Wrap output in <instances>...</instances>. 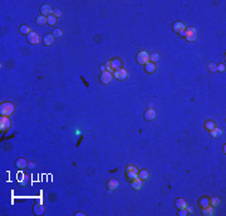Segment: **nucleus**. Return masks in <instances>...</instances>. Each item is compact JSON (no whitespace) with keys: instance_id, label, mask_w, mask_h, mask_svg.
I'll list each match as a JSON object with an SVG mask.
<instances>
[{"instance_id":"17","label":"nucleus","mask_w":226,"mask_h":216,"mask_svg":"<svg viewBox=\"0 0 226 216\" xmlns=\"http://www.w3.org/2000/svg\"><path fill=\"white\" fill-rule=\"evenodd\" d=\"M15 166H16V168H26L28 167V161L25 158H23V157H19L18 159H16V162H15Z\"/></svg>"},{"instance_id":"5","label":"nucleus","mask_w":226,"mask_h":216,"mask_svg":"<svg viewBox=\"0 0 226 216\" xmlns=\"http://www.w3.org/2000/svg\"><path fill=\"white\" fill-rule=\"evenodd\" d=\"M113 79V73L108 72V70H104V72L101 73V77H99V82L102 84H109Z\"/></svg>"},{"instance_id":"18","label":"nucleus","mask_w":226,"mask_h":216,"mask_svg":"<svg viewBox=\"0 0 226 216\" xmlns=\"http://www.w3.org/2000/svg\"><path fill=\"white\" fill-rule=\"evenodd\" d=\"M176 207L178 210H182V209H186V206H187V202H186V200L185 199H182V197H178V199L176 200Z\"/></svg>"},{"instance_id":"12","label":"nucleus","mask_w":226,"mask_h":216,"mask_svg":"<svg viewBox=\"0 0 226 216\" xmlns=\"http://www.w3.org/2000/svg\"><path fill=\"white\" fill-rule=\"evenodd\" d=\"M107 187H108V189H109L111 191H116V190L119 187L118 180H116V178H111V180L108 181V184H107Z\"/></svg>"},{"instance_id":"21","label":"nucleus","mask_w":226,"mask_h":216,"mask_svg":"<svg viewBox=\"0 0 226 216\" xmlns=\"http://www.w3.org/2000/svg\"><path fill=\"white\" fill-rule=\"evenodd\" d=\"M34 214L35 215H43L44 214V206H43V204H40V202H38L35 206H34Z\"/></svg>"},{"instance_id":"36","label":"nucleus","mask_w":226,"mask_h":216,"mask_svg":"<svg viewBox=\"0 0 226 216\" xmlns=\"http://www.w3.org/2000/svg\"><path fill=\"white\" fill-rule=\"evenodd\" d=\"M186 210H187L188 214H192V211H194V209H192L191 206H186Z\"/></svg>"},{"instance_id":"37","label":"nucleus","mask_w":226,"mask_h":216,"mask_svg":"<svg viewBox=\"0 0 226 216\" xmlns=\"http://www.w3.org/2000/svg\"><path fill=\"white\" fill-rule=\"evenodd\" d=\"M99 69H101V72H104V70H106V65H101V67H99Z\"/></svg>"},{"instance_id":"1","label":"nucleus","mask_w":226,"mask_h":216,"mask_svg":"<svg viewBox=\"0 0 226 216\" xmlns=\"http://www.w3.org/2000/svg\"><path fill=\"white\" fill-rule=\"evenodd\" d=\"M180 36L185 38L187 41H190V43H194V41H196V39H197V30H196V28H194V26L186 28L185 31H183Z\"/></svg>"},{"instance_id":"14","label":"nucleus","mask_w":226,"mask_h":216,"mask_svg":"<svg viewBox=\"0 0 226 216\" xmlns=\"http://www.w3.org/2000/svg\"><path fill=\"white\" fill-rule=\"evenodd\" d=\"M156 64L152 63V62H148L147 64H144V70H146V73H148V74H153L154 72H156Z\"/></svg>"},{"instance_id":"3","label":"nucleus","mask_w":226,"mask_h":216,"mask_svg":"<svg viewBox=\"0 0 226 216\" xmlns=\"http://www.w3.org/2000/svg\"><path fill=\"white\" fill-rule=\"evenodd\" d=\"M136 60H137V63L141 65L147 64L149 62V54L146 50H141L137 53V55H136Z\"/></svg>"},{"instance_id":"29","label":"nucleus","mask_w":226,"mask_h":216,"mask_svg":"<svg viewBox=\"0 0 226 216\" xmlns=\"http://www.w3.org/2000/svg\"><path fill=\"white\" fill-rule=\"evenodd\" d=\"M126 176H127V178H128L129 181H133V180H136V178H138V173H136V172H126Z\"/></svg>"},{"instance_id":"7","label":"nucleus","mask_w":226,"mask_h":216,"mask_svg":"<svg viewBox=\"0 0 226 216\" xmlns=\"http://www.w3.org/2000/svg\"><path fill=\"white\" fill-rule=\"evenodd\" d=\"M108 62H109L112 73L122 68V62H121V59H118V58H113V59H111V60H108Z\"/></svg>"},{"instance_id":"9","label":"nucleus","mask_w":226,"mask_h":216,"mask_svg":"<svg viewBox=\"0 0 226 216\" xmlns=\"http://www.w3.org/2000/svg\"><path fill=\"white\" fill-rule=\"evenodd\" d=\"M26 40H28V43L29 44H38V43H40V38H39V35L36 34L35 31H31L30 34H28L26 35Z\"/></svg>"},{"instance_id":"26","label":"nucleus","mask_w":226,"mask_h":216,"mask_svg":"<svg viewBox=\"0 0 226 216\" xmlns=\"http://www.w3.org/2000/svg\"><path fill=\"white\" fill-rule=\"evenodd\" d=\"M56 20H58V18H55L53 14H51V15H49V16H46V24L50 25V26L55 25V24H56Z\"/></svg>"},{"instance_id":"20","label":"nucleus","mask_w":226,"mask_h":216,"mask_svg":"<svg viewBox=\"0 0 226 216\" xmlns=\"http://www.w3.org/2000/svg\"><path fill=\"white\" fill-rule=\"evenodd\" d=\"M221 134H222V131H221V128H219V127H215L214 129L210 131V136L211 137H214V138L221 137Z\"/></svg>"},{"instance_id":"10","label":"nucleus","mask_w":226,"mask_h":216,"mask_svg":"<svg viewBox=\"0 0 226 216\" xmlns=\"http://www.w3.org/2000/svg\"><path fill=\"white\" fill-rule=\"evenodd\" d=\"M40 13L43 16H49L53 14V9H51V6L48 5V4H43V5L40 6Z\"/></svg>"},{"instance_id":"25","label":"nucleus","mask_w":226,"mask_h":216,"mask_svg":"<svg viewBox=\"0 0 226 216\" xmlns=\"http://www.w3.org/2000/svg\"><path fill=\"white\" fill-rule=\"evenodd\" d=\"M35 23H36V25H39V26H43V25H45V24H46V16H43V15H39V16H36Z\"/></svg>"},{"instance_id":"22","label":"nucleus","mask_w":226,"mask_h":216,"mask_svg":"<svg viewBox=\"0 0 226 216\" xmlns=\"http://www.w3.org/2000/svg\"><path fill=\"white\" fill-rule=\"evenodd\" d=\"M138 178H141L142 181H146L149 178V172L147 170H141L138 171Z\"/></svg>"},{"instance_id":"27","label":"nucleus","mask_w":226,"mask_h":216,"mask_svg":"<svg viewBox=\"0 0 226 216\" xmlns=\"http://www.w3.org/2000/svg\"><path fill=\"white\" fill-rule=\"evenodd\" d=\"M220 204H221V200L219 199V197H211V199H210V205L214 206V207L219 206Z\"/></svg>"},{"instance_id":"16","label":"nucleus","mask_w":226,"mask_h":216,"mask_svg":"<svg viewBox=\"0 0 226 216\" xmlns=\"http://www.w3.org/2000/svg\"><path fill=\"white\" fill-rule=\"evenodd\" d=\"M54 40H55V38H54L53 34H45V35L43 36V43H44V45H53Z\"/></svg>"},{"instance_id":"4","label":"nucleus","mask_w":226,"mask_h":216,"mask_svg":"<svg viewBox=\"0 0 226 216\" xmlns=\"http://www.w3.org/2000/svg\"><path fill=\"white\" fill-rule=\"evenodd\" d=\"M113 78H116L117 81H126L127 78H128V72L124 69V68H121L118 70H116V72H113Z\"/></svg>"},{"instance_id":"35","label":"nucleus","mask_w":226,"mask_h":216,"mask_svg":"<svg viewBox=\"0 0 226 216\" xmlns=\"http://www.w3.org/2000/svg\"><path fill=\"white\" fill-rule=\"evenodd\" d=\"M188 212H187V210L186 209H182V210H178V215L180 216H186Z\"/></svg>"},{"instance_id":"28","label":"nucleus","mask_w":226,"mask_h":216,"mask_svg":"<svg viewBox=\"0 0 226 216\" xmlns=\"http://www.w3.org/2000/svg\"><path fill=\"white\" fill-rule=\"evenodd\" d=\"M158 60H159V54H158V53H152V54H149V62H152V63L156 64Z\"/></svg>"},{"instance_id":"30","label":"nucleus","mask_w":226,"mask_h":216,"mask_svg":"<svg viewBox=\"0 0 226 216\" xmlns=\"http://www.w3.org/2000/svg\"><path fill=\"white\" fill-rule=\"evenodd\" d=\"M138 168L136 167V166H133V165H128L126 167V172H136V173H138Z\"/></svg>"},{"instance_id":"24","label":"nucleus","mask_w":226,"mask_h":216,"mask_svg":"<svg viewBox=\"0 0 226 216\" xmlns=\"http://www.w3.org/2000/svg\"><path fill=\"white\" fill-rule=\"evenodd\" d=\"M199 205H200L201 209H202V207H206V206L210 205V199H209V197H206V196L201 197V199L199 200Z\"/></svg>"},{"instance_id":"31","label":"nucleus","mask_w":226,"mask_h":216,"mask_svg":"<svg viewBox=\"0 0 226 216\" xmlns=\"http://www.w3.org/2000/svg\"><path fill=\"white\" fill-rule=\"evenodd\" d=\"M51 34L54 35V38H62V36H63V31L56 28V29L53 30V33H51Z\"/></svg>"},{"instance_id":"19","label":"nucleus","mask_w":226,"mask_h":216,"mask_svg":"<svg viewBox=\"0 0 226 216\" xmlns=\"http://www.w3.org/2000/svg\"><path fill=\"white\" fill-rule=\"evenodd\" d=\"M204 126H205V128L210 132L211 129H214V128L216 127V122H215L214 119H206L205 123H204Z\"/></svg>"},{"instance_id":"11","label":"nucleus","mask_w":226,"mask_h":216,"mask_svg":"<svg viewBox=\"0 0 226 216\" xmlns=\"http://www.w3.org/2000/svg\"><path fill=\"white\" fill-rule=\"evenodd\" d=\"M156 118V111L153 108H148L147 111L144 112V119L146 121H153Z\"/></svg>"},{"instance_id":"8","label":"nucleus","mask_w":226,"mask_h":216,"mask_svg":"<svg viewBox=\"0 0 226 216\" xmlns=\"http://www.w3.org/2000/svg\"><path fill=\"white\" fill-rule=\"evenodd\" d=\"M172 29H173V31L175 33H177V34H182L183 31H185V29H186V25L183 24L182 21H175L172 24Z\"/></svg>"},{"instance_id":"32","label":"nucleus","mask_w":226,"mask_h":216,"mask_svg":"<svg viewBox=\"0 0 226 216\" xmlns=\"http://www.w3.org/2000/svg\"><path fill=\"white\" fill-rule=\"evenodd\" d=\"M216 65H217V64H215V63H210L209 65H207V68H209V72L215 73V72H216Z\"/></svg>"},{"instance_id":"38","label":"nucleus","mask_w":226,"mask_h":216,"mask_svg":"<svg viewBox=\"0 0 226 216\" xmlns=\"http://www.w3.org/2000/svg\"><path fill=\"white\" fill-rule=\"evenodd\" d=\"M28 167H30V168H34V167H35V165H34V163L31 162V163H28Z\"/></svg>"},{"instance_id":"34","label":"nucleus","mask_w":226,"mask_h":216,"mask_svg":"<svg viewBox=\"0 0 226 216\" xmlns=\"http://www.w3.org/2000/svg\"><path fill=\"white\" fill-rule=\"evenodd\" d=\"M216 72H225V64H219L216 65Z\"/></svg>"},{"instance_id":"2","label":"nucleus","mask_w":226,"mask_h":216,"mask_svg":"<svg viewBox=\"0 0 226 216\" xmlns=\"http://www.w3.org/2000/svg\"><path fill=\"white\" fill-rule=\"evenodd\" d=\"M14 111H15V106L11 102H3L0 104V114L1 116L9 117L10 114L14 113Z\"/></svg>"},{"instance_id":"23","label":"nucleus","mask_w":226,"mask_h":216,"mask_svg":"<svg viewBox=\"0 0 226 216\" xmlns=\"http://www.w3.org/2000/svg\"><path fill=\"white\" fill-rule=\"evenodd\" d=\"M19 31H20L21 34H24V35H28V34H30L31 33V29H30L29 25L23 24V25H20V28H19Z\"/></svg>"},{"instance_id":"15","label":"nucleus","mask_w":226,"mask_h":216,"mask_svg":"<svg viewBox=\"0 0 226 216\" xmlns=\"http://www.w3.org/2000/svg\"><path fill=\"white\" fill-rule=\"evenodd\" d=\"M142 185H143V181L141 180V178H136V180L133 181H131V187L133 190H139V189H142Z\"/></svg>"},{"instance_id":"33","label":"nucleus","mask_w":226,"mask_h":216,"mask_svg":"<svg viewBox=\"0 0 226 216\" xmlns=\"http://www.w3.org/2000/svg\"><path fill=\"white\" fill-rule=\"evenodd\" d=\"M53 15L55 18H60L62 16V11H60L59 9H53Z\"/></svg>"},{"instance_id":"6","label":"nucleus","mask_w":226,"mask_h":216,"mask_svg":"<svg viewBox=\"0 0 226 216\" xmlns=\"http://www.w3.org/2000/svg\"><path fill=\"white\" fill-rule=\"evenodd\" d=\"M9 128H10V119H9V117L1 116V118H0V131L1 132H6Z\"/></svg>"},{"instance_id":"13","label":"nucleus","mask_w":226,"mask_h":216,"mask_svg":"<svg viewBox=\"0 0 226 216\" xmlns=\"http://www.w3.org/2000/svg\"><path fill=\"white\" fill-rule=\"evenodd\" d=\"M201 214L204 215V216H212L215 214V209H214V206H206V207H202L201 210Z\"/></svg>"}]
</instances>
